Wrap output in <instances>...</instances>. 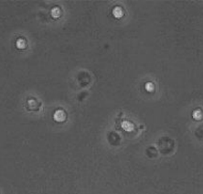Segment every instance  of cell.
<instances>
[{
	"instance_id": "6da1fadb",
	"label": "cell",
	"mask_w": 203,
	"mask_h": 194,
	"mask_svg": "<svg viewBox=\"0 0 203 194\" xmlns=\"http://www.w3.org/2000/svg\"><path fill=\"white\" fill-rule=\"evenodd\" d=\"M65 117H66L65 113H64L63 111H61V110L57 111V112L55 113V115H54V119H55L56 121H59V122L63 121L64 119H65Z\"/></svg>"
}]
</instances>
